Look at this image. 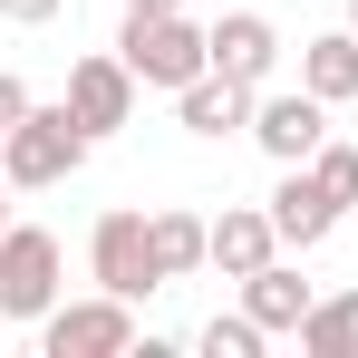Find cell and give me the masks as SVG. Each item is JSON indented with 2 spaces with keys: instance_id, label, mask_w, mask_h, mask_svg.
<instances>
[{
  "instance_id": "obj_1",
  "label": "cell",
  "mask_w": 358,
  "mask_h": 358,
  "mask_svg": "<svg viewBox=\"0 0 358 358\" xmlns=\"http://www.w3.org/2000/svg\"><path fill=\"white\" fill-rule=\"evenodd\" d=\"M117 59L136 68V87H194L203 68H213V29H194L184 10H126V29H117Z\"/></svg>"
},
{
  "instance_id": "obj_2",
  "label": "cell",
  "mask_w": 358,
  "mask_h": 358,
  "mask_svg": "<svg viewBox=\"0 0 358 358\" xmlns=\"http://www.w3.org/2000/svg\"><path fill=\"white\" fill-rule=\"evenodd\" d=\"M87 126H78V107H29V117L0 136V175H10V194H49V184H68L78 165H87Z\"/></svg>"
},
{
  "instance_id": "obj_3",
  "label": "cell",
  "mask_w": 358,
  "mask_h": 358,
  "mask_svg": "<svg viewBox=\"0 0 358 358\" xmlns=\"http://www.w3.org/2000/svg\"><path fill=\"white\" fill-rule=\"evenodd\" d=\"M59 281H68V252L59 233H39V223H0V320H49L59 310Z\"/></svg>"
},
{
  "instance_id": "obj_4",
  "label": "cell",
  "mask_w": 358,
  "mask_h": 358,
  "mask_svg": "<svg viewBox=\"0 0 358 358\" xmlns=\"http://www.w3.org/2000/svg\"><path fill=\"white\" fill-rule=\"evenodd\" d=\"M136 349V300L97 291V300H59L39 320V358H126Z\"/></svg>"
},
{
  "instance_id": "obj_5",
  "label": "cell",
  "mask_w": 358,
  "mask_h": 358,
  "mask_svg": "<svg viewBox=\"0 0 358 358\" xmlns=\"http://www.w3.org/2000/svg\"><path fill=\"white\" fill-rule=\"evenodd\" d=\"M252 145H262L271 165H310V155L329 145V97H310V87H262V97H252Z\"/></svg>"
},
{
  "instance_id": "obj_6",
  "label": "cell",
  "mask_w": 358,
  "mask_h": 358,
  "mask_svg": "<svg viewBox=\"0 0 358 358\" xmlns=\"http://www.w3.org/2000/svg\"><path fill=\"white\" fill-rule=\"evenodd\" d=\"M87 281H97V291H117V300L165 291L155 242H145V213H97V233H87Z\"/></svg>"
},
{
  "instance_id": "obj_7",
  "label": "cell",
  "mask_w": 358,
  "mask_h": 358,
  "mask_svg": "<svg viewBox=\"0 0 358 358\" xmlns=\"http://www.w3.org/2000/svg\"><path fill=\"white\" fill-rule=\"evenodd\" d=\"M68 107H78V126H87V136H117V126L136 117V68H126L117 49L78 59V68H68Z\"/></svg>"
},
{
  "instance_id": "obj_8",
  "label": "cell",
  "mask_w": 358,
  "mask_h": 358,
  "mask_svg": "<svg viewBox=\"0 0 358 358\" xmlns=\"http://www.w3.org/2000/svg\"><path fill=\"white\" fill-rule=\"evenodd\" d=\"M252 97H262V87H242V78H223V68H203L194 87H175V117H184V136L223 145V136H252Z\"/></svg>"
},
{
  "instance_id": "obj_9",
  "label": "cell",
  "mask_w": 358,
  "mask_h": 358,
  "mask_svg": "<svg viewBox=\"0 0 358 358\" xmlns=\"http://www.w3.org/2000/svg\"><path fill=\"white\" fill-rule=\"evenodd\" d=\"M262 262H281L271 203H223V213H213V262H203V271H223V281H252Z\"/></svg>"
},
{
  "instance_id": "obj_10",
  "label": "cell",
  "mask_w": 358,
  "mask_h": 358,
  "mask_svg": "<svg viewBox=\"0 0 358 358\" xmlns=\"http://www.w3.org/2000/svg\"><path fill=\"white\" fill-rule=\"evenodd\" d=\"M329 223H339V203L320 194V175H310V165H281V184H271V233H281V252H320Z\"/></svg>"
},
{
  "instance_id": "obj_11",
  "label": "cell",
  "mask_w": 358,
  "mask_h": 358,
  "mask_svg": "<svg viewBox=\"0 0 358 358\" xmlns=\"http://www.w3.org/2000/svg\"><path fill=\"white\" fill-rule=\"evenodd\" d=\"M213 68L242 78V87H271V68H281V29H271L262 10H223V20H213Z\"/></svg>"
},
{
  "instance_id": "obj_12",
  "label": "cell",
  "mask_w": 358,
  "mask_h": 358,
  "mask_svg": "<svg viewBox=\"0 0 358 358\" xmlns=\"http://www.w3.org/2000/svg\"><path fill=\"white\" fill-rule=\"evenodd\" d=\"M310 281H300L291 262H262V271H252V281H242V310H252V320H262V329H271V339H300V320H310Z\"/></svg>"
},
{
  "instance_id": "obj_13",
  "label": "cell",
  "mask_w": 358,
  "mask_h": 358,
  "mask_svg": "<svg viewBox=\"0 0 358 358\" xmlns=\"http://www.w3.org/2000/svg\"><path fill=\"white\" fill-rule=\"evenodd\" d=\"M300 87L329 97V107H349V97H358V29H320V39H300Z\"/></svg>"
},
{
  "instance_id": "obj_14",
  "label": "cell",
  "mask_w": 358,
  "mask_h": 358,
  "mask_svg": "<svg viewBox=\"0 0 358 358\" xmlns=\"http://www.w3.org/2000/svg\"><path fill=\"white\" fill-rule=\"evenodd\" d=\"M145 242H155V271H165V281H184V271H203V262H213V223H203V213H184V203L145 213Z\"/></svg>"
},
{
  "instance_id": "obj_15",
  "label": "cell",
  "mask_w": 358,
  "mask_h": 358,
  "mask_svg": "<svg viewBox=\"0 0 358 358\" xmlns=\"http://www.w3.org/2000/svg\"><path fill=\"white\" fill-rule=\"evenodd\" d=\"M300 358H358V291L310 300V320H300Z\"/></svg>"
},
{
  "instance_id": "obj_16",
  "label": "cell",
  "mask_w": 358,
  "mask_h": 358,
  "mask_svg": "<svg viewBox=\"0 0 358 358\" xmlns=\"http://www.w3.org/2000/svg\"><path fill=\"white\" fill-rule=\"evenodd\" d=\"M262 339H271V329H262L252 310H242V320H203V329H194V349H203V358H262Z\"/></svg>"
},
{
  "instance_id": "obj_17",
  "label": "cell",
  "mask_w": 358,
  "mask_h": 358,
  "mask_svg": "<svg viewBox=\"0 0 358 358\" xmlns=\"http://www.w3.org/2000/svg\"><path fill=\"white\" fill-rule=\"evenodd\" d=\"M310 175H320V194L349 213V203H358V145H339V136H329V145L310 155Z\"/></svg>"
},
{
  "instance_id": "obj_18",
  "label": "cell",
  "mask_w": 358,
  "mask_h": 358,
  "mask_svg": "<svg viewBox=\"0 0 358 358\" xmlns=\"http://www.w3.org/2000/svg\"><path fill=\"white\" fill-rule=\"evenodd\" d=\"M29 107H39V97H29V87H20V78L0 68V136H10V126H20V117H29Z\"/></svg>"
},
{
  "instance_id": "obj_19",
  "label": "cell",
  "mask_w": 358,
  "mask_h": 358,
  "mask_svg": "<svg viewBox=\"0 0 358 358\" xmlns=\"http://www.w3.org/2000/svg\"><path fill=\"white\" fill-rule=\"evenodd\" d=\"M68 0H0V20H20V29H39V20H59Z\"/></svg>"
},
{
  "instance_id": "obj_20",
  "label": "cell",
  "mask_w": 358,
  "mask_h": 358,
  "mask_svg": "<svg viewBox=\"0 0 358 358\" xmlns=\"http://www.w3.org/2000/svg\"><path fill=\"white\" fill-rule=\"evenodd\" d=\"M126 10H184V0H126Z\"/></svg>"
},
{
  "instance_id": "obj_21",
  "label": "cell",
  "mask_w": 358,
  "mask_h": 358,
  "mask_svg": "<svg viewBox=\"0 0 358 358\" xmlns=\"http://www.w3.org/2000/svg\"><path fill=\"white\" fill-rule=\"evenodd\" d=\"M0 223H10V175H0Z\"/></svg>"
},
{
  "instance_id": "obj_22",
  "label": "cell",
  "mask_w": 358,
  "mask_h": 358,
  "mask_svg": "<svg viewBox=\"0 0 358 358\" xmlns=\"http://www.w3.org/2000/svg\"><path fill=\"white\" fill-rule=\"evenodd\" d=\"M349 29H358V0H349Z\"/></svg>"
}]
</instances>
